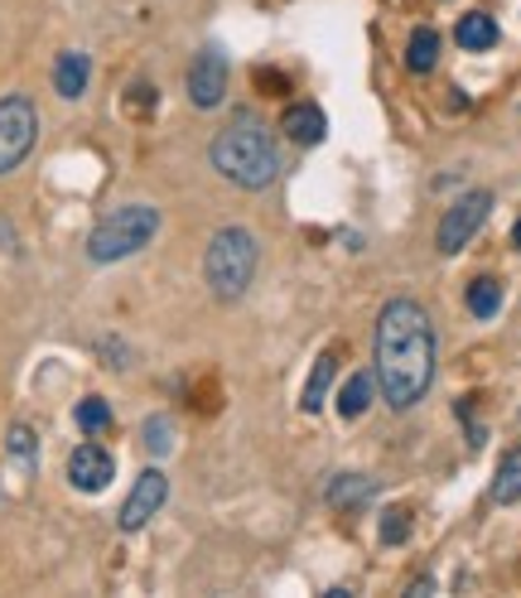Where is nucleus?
Here are the masks:
<instances>
[{
    "mask_svg": "<svg viewBox=\"0 0 521 598\" xmlns=\"http://www.w3.org/2000/svg\"><path fill=\"white\" fill-rule=\"evenodd\" d=\"M434 64H440V34H434L430 24H420V30H410L406 68H410V72H430Z\"/></svg>",
    "mask_w": 521,
    "mask_h": 598,
    "instance_id": "nucleus-16",
    "label": "nucleus"
},
{
    "mask_svg": "<svg viewBox=\"0 0 521 598\" xmlns=\"http://www.w3.org/2000/svg\"><path fill=\"white\" fill-rule=\"evenodd\" d=\"M88 78H92L88 54H78V48L58 54V64H54V88H58V97H64V102H78V97L88 92Z\"/></svg>",
    "mask_w": 521,
    "mask_h": 598,
    "instance_id": "nucleus-11",
    "label": "nucleus"
},
{
    "mask_svg": "<svg viewBox=\"0 0 521 598\" xmlns=\"http://www.w3.org/2000/svg\"><path fill=\"white\" fill-rule=\"evenodd\" d=\"M116 478V459L106 454L102 444H78L68 459V483L78 487V493H102L106 483Z\"/></svg>",
    "mask_w": 521,
    "mask_h": 598,
    "instance_id": "nucleus-9",
    "label": "nucleus"
},
{
    "mask_svg": "<svg viewBox=\"0 0 521 598\" xmlns=\"http://www.w3.org/2000/svg\"><path fill=\"white\" fill-rule=\"evenodd\" d=\"M39 140V112L30 97H0V174H15Z\"/></svg>",
    "mask_w": 521,
    "mask_h": 598,
    "instance_id": "nucleus-5",
    "label": "nucleus"
},
{
    "mask_svg": "<svg viewBox=\"0 0 521 598\" xmlns=\"http://www.w3.org/2000/svg\"><path fill=\"white\" fill-rule=\"evenodd\" d=\"M488 213H492V193L488 189H474V193H464L450 213L440 217V232H434V241H440V251L444 256H454V251H464L468 241L478 237V227L488 223Z\"/></svg>",
    "mask_w": 521,
    "mask_h": 598,
    "instance_id": "nucleus-6",
    "label": "nucleus"
},
{
    "mask_svg": "<svg viewBox=\"0 0 521 598\" xmlns=\"http://www.w3.org/2000/svg\"><path fill=\"white\" fill-rule=\"evenodd\" d=\"M227 92V58L217 48H199V58L189 64V102L199 112H213Z\"/></svg>",
    "mask_w": 521,
    "mask_h": 598,
    "instance_id": "nucleus-8",
    "label": "nucleus"
},
{
    "mask_svg": "<svg viewBox=\"0 0 521 598\" xmlns=\"http://www.w3.org/2000/svg\"><path fill=\"white\" fill-rule=\"evenodd\" d=\"M434 382V324L426 304L386 300L377 314V386L392 410L420 406Z\"/></svg>",
    "mask_w": 521,
    "mask_h": 598,
    "instance_id": "nucleus-1",
    "label": "nucleus"
},
{
    "mask_svg": "<svg viewBox=\"0 0 521 598\" xmlns=\"http://www.w3.org/2000/svg\"><path fill=\"white\" fill-rule=\"evenodd\" d=\"M382 541H386V545L410 541V511H401V507L382 511Z\"/></svg>",
    "mask_w": 521,
    "mask_h": 598,
    "instance_id": "nucleus-21",
    "label": "nucleus"
},
{
    "mask_svg": "<svg viewBox=\"0 0 521 598\" xmlns=\"http://www.w3.org/2000/svg\"><path fill=\"white\" fill-rule=\"evenodd\" d=\"M281 131H285L290 145H319L324 131H329V121H324V112L314 102H295V106H285Z\"/></svg>",
    "mask_w": 521,
    "mask_h": 598,
    "instance_id": "nucleus-10",
    "label": "nucleus"
},
{
    "mask_svg": "<svg viewBox=\"0 0 521 598\" xmlns=\"http://www.w3.org/2000/svg\"><path fill=\"white\" fill-rule=\"evenodd\" d=\"M372 497H377V478H367V473H343V478L329 483L333 507H358V503H372Z\"/></svg>",
    "mask_w": 521,
    "mask_h": 598,
    "instance_id": "nucleus-15",
    "label": "nucleus"
},
{
    "mask_svg": "<svg viewBox=\"0 0 521 598\" xmlns=\"http://www.w3.org/2000/svg\"><path fill=\"white\" fill-rule=\"evenodd\" d=\"M34 449H39L34 444V430L30 425H15V430H10V459L24 463V469H34Z\"/></svg>",
    "mask_w": 521,
    "mask_h": 598,
    "instance_id": "nucleus-22",
    "label": "nucleus"
},
{
    "mask_svg": "<svg viewBox=\"0 0 521 598\" xmlns=\"http://www.w3.org/2000/svg\"><path fill=\"white\" fill-rule=\"evenodd\" d=\"M410 594H420V598L434 594V579H430V575H426V579H416V584H410Z\"/></svg>",
    "mask_w": 521,
    "mask_h": 598,
    "instance_id": "nucleus-25",
    "label": "nucleus"
},
{
    "mask_svg": "<svg viewBox=\"0 0 521 598\" xmlns=\"http://www.w3.org/2000/svg\"><path fill=\"white\" fill-rule=\"evenodd\" d=\"M145 449H150V454L155 459H165L169 454V449H174V425H169L165 420V415H150V420H145Z\"/></svg>",
    "mask_w": 521,
    "mask_h": 598,
    "instance_id": "nucleus-20",
    "label": "nucleus"
},
{
    "mask_svg": "<svg viewBox=\"0 0 521 598\" xmlns=\"http://www.w3.org/2000/svg\"><path fill=\"white\" fill-rule=\"evenodd\" d=\"M257 266H261L257 237L247 227H223L208 241V256H203V280H208L217 300H241L257 280Z\"/></svg>",
    "mask_w": 521,
    "mask_h": 598,
    "instance_id": "nucleus-3",
    "label": "nucleus"
},
{
    "mask_svg": "<svg viewBox=\"0 0 521 598\" xmlns=\"http://www.w3.org/2000/svg\"><path fill=\"white\" fill-rule=\"evenodd\" d=\"M213 169L237 189H265L281 174V150L275 140L261 131V121L237 116L227 131H217V140L208 145Z\"/></svg>",
    "mask_w": 521,
    "mask_h": 598,
    "instance_id": "nucleus-2",
    "label": "nucleus"
},
{
    "mask_svg": "<svg viewBox=\"0 0 521 598\" xmlns=\"http://www.w3.org/2000/svg\"><path fill=\"white\" fill-rule=\"evenodd\" d=\"M72 420H78L82 435H106V430H112V406H106L102 396H88V400H78Z\"/></svg>",
    "mask_w": 521,
    "mask_h": 598,
    "instance_id": "nucleus-19",
    "label": "nucleus"
},
{
    "mask_svg": "<svg viewBox=\"0 0 521 598\" xmlns=\"http://www.w3.org/2000/svg\"><path fill=\"white\" fill-rule=\"evenodd\" d=\"M492 503H502V507L521 503V444L507 449L502 463H498V473H492Z\"/></svg>",
    "mask_w": 521,
    "mask_h": 598,
    "instance_id": "nucleus-14",
    "label": "nucleus"
},
{
    "mask_svg": "<svg viewBox=\"0 0 521 598\" xmlns=\"http://www.w3.org/2000/svg\"><path fill=\"white\" fill-rule=\"evenodd\" d=\"M257 88H265L271 97H281V92H290V82H285V72H275V68H261V72H257Z\"/></svg>",
    "mask_w": 521,
    "mask_h": 598,
    "instance_id": "nucleus-23",
    "label": "nucleus"
},
{
    "mask_svg": "<svg viewBox=\"0 0 521 598\" xmlns=\"http://www.w3.org/2000/svg\"><path fill=\"white\" fill-rule=\"evenodd\" d=\"M454 40H458V48H468V54H488V48L498 44L502 34H498V20H492V15L468 10V15L454 24Z\"/></svg>",
    "mask_w": 521,
    "mask_h": 598,
    "instance_id": "nucleus-12",
    "label": "nucleus"
},
{
    "mask_svg": "<svg viewBox=\"0 0 521 598\" xmlns=\"http://www.w3.org/2000/svg\"><path fill=\"white\" fill-rule=\"evenodd\" d=\"M367 406H372V372H353L348 386L338 392V415H343V420H358Z\"/></svg>",
    "mask_w": 521,
    "mask_h": 598,
    "instance_id": "nucleus-17",
    "label": "nucleus"
},
{
    "mask_svg": "<svg viewBox=\"0 0 521 598\" xmlns=\"http://www.w3.org/2000/svg\"><path fill=\"white\" fill-rule=\"evenodd\" d=\"M333 372H338V348H324L319 358H314V372L305 382V396H299V406L309 415L324 410V400H329V386H333Z\"/></svg>",
    "mask_w": 521,
    "mask_h": 598,
    "instance_id": "nucleus-13",
    "label": "nucleus"
},
{
    "mask_svg": "<svg viewBox=\"0 0 521 598\" xmlns=\"http://www.w3.org/2000/svg\"><path fill=\"white\" fill-rule=\"evenodd\" d=\"M165 497H169V478H165L160 469H145L140 478H136V487L126 493V503H121L116 527H121V531H140L145 521H150L155 511L165 507Z\"/></svg>",
    "mask_w": 521,
    "mask_h": 598,
    "instance_id": "nucleus-7",
    "label": "nucleus"
},
{
    "mask_svg": "<svg viewBox=\"0 0 521 598\" xmlns=\"http://www.w3.org/2000/svg\"><path fill=\"white\" fill-rule=\"evenodd\" d=\"M131 106L150 112V106H155V88H150V82H136V88H131Z\"/></svg>",
    "mask_w": 521,
    "mask_h": 598,
    "instance_id": "nucleus-24",
    "label": "nucleus"
},
{
    "mask_svg": "<svg viewBox=\"0 0 521 598\" xmlns=\"http://www.w3.org/2000/svg\"><path fill=\"white\" fill-rule=\"evenodd\" d=\"M512 247L521 251V217H517V227H512Z\"/></svg>",
    "mask_w": 521,
    "mask_h": 598,
    "instance_id": "nucleus-26",
    "label": "nucleus"
},
{
    "mask_svg": "<svg viewBox=\"0 0 521 598\" xmlns=\"http://www.w3.org/2000/svg\"><path fill=\"white\" fill-rule=\"evenodd\" d=\"M155 232H160V213L150 203H126L116 213H106L102 223L92 227L88 237V256L97 266H112V261H126L136 256L140 247H150Z\"/></svg>",
    "mask_w": 521,
    "mask_h": 598,
    "instance_id": "nucleus-4",
    "label": "nucleus"
},
{
    "mask_svg": "<svg viewBox=\"0 0 521 598\" xmlns=\"http://www.w3.org/2000/svg\"><path fill=\"white\" fill-rule=\"evenodd\" d=\"M498 309H502V280L478 275L474 285H468V314H474V319H492Z\"/></svg>",
    "mask_w": 521,
    "mask_h": 598,
    "instance_id": "nucleus-18",
    "label": "nucleus"
}]
</instances>
